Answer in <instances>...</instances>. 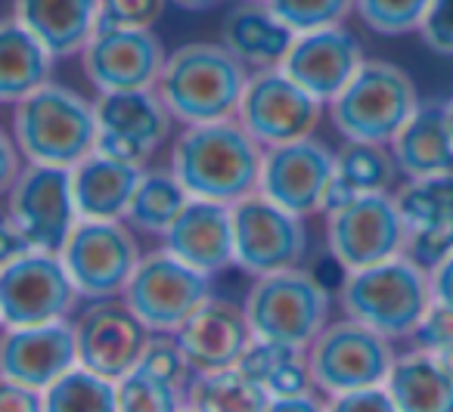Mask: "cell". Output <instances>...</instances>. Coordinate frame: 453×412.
<instances>
[{
	"mask_svg": "<svg viewBox=\"0 0 453 412\" xmlns=\"http://www.w3.org/2000/svg\"><path fill=\"white\" fill-rule=\"evenodd\" d=\"M265 149L236 118L183 127L171 146V171L189 199L230 205L258 193Z\"/></svg>",
	"mask_w": 453,
	"mask_h": 412,
	"instance_id": "6da1fadb",
	"label": "cell"
},
{
	"mask_svg": "<svg viewBox=\"0 0 453 412\" xmlns=\"http://www.w3.org/2000/svg\"><path fill=\"white\" fill-rule=\"evenodd\" d=\"M252 72L220 41H193L168 53L156 94L171 118L187 127L236 118Z\"/></svg>",
	"mask_w": 453,
	"mask_h": 412,
	"instance_id": "7a4b0ae2",
	"label": "cell"
},
{
	"mask_svg": "<svg viewBox=\"0 0 453 412\" xmlns=\"http://www.w3.org/2000/svg\"><path fill=\"white\" fill-rule=\"evenodd\" d=\"M10 134L26 164L72 171L96 149V106L78 90L50 81L16 103Z\"/></svg>",
	"mask_w": 453,
	"mask_h": 412,
	"instance_id": "3957f363",
	"label": "cell"
},
{
	"mask_svg": "<svg viewBox=\"0 0 453 412\" xmlns=\"http://www.w3.org/2000/svg\"><path fill=\"white\" fill-rule=\"evenodd\" d=\"M339 304L348 319L379 332L388 341L413 338L432 307L428 270L410 255H397L376 267L345 273Z\"/></svg>",
	"mask_w": 453,
	"mask_h": 412,
	"instance_id": "277c9868",
	"label": "cell"
},
{
	"mask_svg": "<svg viewBox=\"0 0 453 412\" xmlns=\"http://www.w3.org/2000/svg\"><path fill=\"white\" fill-rule=\"evenodd\" d=\"M416 106V84L401 65L366 59L354 81L329 103V118L345 140L388 146Z\"/></svg>",
	"mask_w": 453,
	"mask_h": 412,
	"instance_id": "5b68a950",
	"label": "cell"
},
{
	"mask_svg": "<svg viewBox=\"0 0 453 412\" xmlns=\"http://www.w3.org/2000/svg\"><path fill=\"white\" fill-rule=\"evenodd\" d=\"M329 307L333 298L326 286L302 267L261 276L242 301V310L258 341L304 350L329 325Z\"/></svg>",
	"mask_w": 453,
	"mask_h": 412,
	"instance_id": "8992f818",
	"label": "cell"
},
{
	"mask_svg": "<svg viewBox=\"0 0 453 412\" xmlns=\"http://www.w3.org/2000/svg\"><path fill=\"white\" fill-rule=\"evenodd\" d=\"M395 360L397 354L388 338L348 317L329 323L308 347L314 391H323L326 397L385 387Z\"/></svg>",
	"mask_w": 453,
	"mask_h": 412,
	"instance_id": "52a82bcc",
	"label": "cell"
},
{
	"mask_svg": "<svg viewBox=\"0 0 453 412\" xmlns=\"http://www.w3.org/2000/svg\"><path fill=\"white\" fill-rule=\"evenodd\" d=\"M140 257L143 251L125 220H78L59 248V261L84 301L121 298Z\"/></svg>",
	"mask_w": 453,
	"mask_h": 412,
	"instance_id": "ba28073f",
	"label": "cell"
},
{
	"mask_svg": "<svg viewBox=\"0 0 453 412\" xmlns=\"http://www.w3.org/2000/svg\"><path fill=\"white\" fill-rule=\"evenodd\" d=\"M326 248L345 273L407 255V230L395 205V193L335 202L326 211Z\"/></svg>",
	"mask_w": 453,
	"mask_h": 412,
	"instance_id": "9c48e42d",
	"label": "cell"
},
{
	"mask_svg": "<svg viewBox=\"0 0 453 412\" xmlns=\"http://www.w3.org/2000/svg\"><path fill=\"white\" fill-rule=\"evenodd\" d=\"M208 298H211V279L177 261L165 248L140 257L121 294L140 323L158 335H177Z\"/></svg>",
	"mask_w": 453,
	"mask_h": 412,
	"instance_id": "30bf717a",
	"label": "cell"
},
{
	"mask_svg": "<svg viewBox=\"0 0 453 412\" xmlns=\"http://www.w3.org/2000/svg\"><path fill=\"white\" fill-rule=\"evenodd\" d=\"M234 217V267L252 279L296 270L308 251L304 217L273 205L261 193L236 202Z\"/></svg>",
	"mask_w": 453,
	"mask_h": 412,
	"instance_id": "8fae6325",
	"label": "cell"
},
{
	"mask_svg": "<svg viewBox=\"0 0 453 412\" xmlns=\"http://www.w3.org/2000/svg\"><path fill=\"white\" fill-rule=\"evenodd\" d=\"M78 301L59 255L28 248L0 267V329L65 323Z\"/></svg>",
	"mask_w": 453,
	"mask_h": 412,
	"instance_id": "7c38bea8",
	"label": "cell"
},
{
	"mask_svg": "<svg viewBox=\"0 0 453 412\" xmlns=\"http://www.w3.org/2000/svg\"><path fill=\"white\" fill-rule=\"evenodd\" d=\"M320 118L323 103L298 88L283 69L252 72L236 109V121L261 149L314 137Z\"/></svg>",
	"mask_w": 453,
	"mask_h": 412,
	"instance_id": "4fadbf2b",
	"label": "cell"
},
{
	"mask_svg": "<svg viewBox=\"0 0 453 412\" xmlns=\"http://www.w3.org/2000/svg\"><path fill=\"white\" fill-rule=\"evenodd\" d=\"M7 214L32 251L59 255L65 239L78 226V208L72 195V174L63 168L26 164L7 193Z\"/></svg>",
	"mask_w": 453,
	"mask_h": 412,
	"instance_id": "5bb4252c",
	"label": "cell"
},
{
	"mask_svg": "<svg viewBox=\"0 0 453 412\" xmlns=\"http://www.w3.org/2000/svg\"><path fill=\"white\" fill-rule=\"evenodd\" d=\"M335 177V152L317 137L265 149L258 193L273 205L311 217L329 208Z\"/></svg>",
	"mask_w": 453,
	"mask_h": 412,
	"instance_id": "9a60e30c",
	"label": "cell"
},
{
	"mask_svg": "<svg viewBox=\"0 0 453 412\" xmlns=\"http://www.w3.org/2000/svg\"><path fill=\"white\" fill-rule=\"evenodd\" d=\"M96 106V152L125 164L146 168V158L171 137V112L156 90L100 94Z\"/></svg>",
	"mask_w": 453,
	"mask_h": 412,
	"instance_id": "2e32d148",
	"label": "cell"
},
{
	"mask_svg": "<svg viewBox=\"0 0 453 412\" xmlns=\"http://www.w3.org/2000/svg\"><path fill=\"white\" fill-rule=\"evenodd\" d=\"M72 325H75L78 366L109 381H121L140 366L152 335L121 298L90 301V307H84Z\"/></svg>",
	"mask_w": 453,
	"mask_h": 412,
	"instance_id": "e0dca14e",
	"label": "cell"
},
{
	"mask_svg": "<svg viewBox=\"0 0 453 412\" xmlns=\"http://www.w3.org/2000/svg\"><path fill=\"white\" fill-rule=\"evenodd\" d=\"M168 50L152 32L127 28H96L81 50L84 78L100 94H127V90H156Z\"/></svg>",
	"mask_w": 453,
	"mask_h": 412,
	"instance_id": "ac0fdd59",
	"label": "cell"
},
{
	"mask_svg": "<svg viewBox=\"0 0 453 412\" xmlns=\"http://www.w3.org/2000/svg\"><path fill=\"white\" fill-rule=\"evenodd\" d=\"M364 63L366 57L360 41L345 26H335V28H320V32L296 34V41H292L280 69L298 88L308 90L314 100L329 106L354 81V75H357Z\"/></svg>",
	"mask_w": 453,
	"mask_h": 412,
	"instance_id": "d6986e66",
	"label": "cell"
},
{
	"mask_svg": "<svg viewBox=\"0 0 453 412\" xmlns=\"http://www.w3.org/2000/svg\"><path fill=\"white\" fill-rule=\"evenodd\" d=\"M75 366V325L69 319L0 329V378L35 387V391H47L53 381H59Z\"/></svg>",
	"mask_w": 453,
	"mask_h": 412,
	"instance_id": "ffe728a7",
	"label": "cell"
},
{
	"mask_svg": "<svg viewBox=\"0 0 453 412\" xmlns=\"http://www.w3.org/2000/svg\"><path fill=\"white\" fill-rule=\"evenodd\" d=\"M395 205L407 230V255L434 267L453 251V174L419 177L397 187Z\"/></svg>",
	"mask_w": 453,
	"mask_h": 412,
	"instance_id": "44dd1931",
	"label": "cell"
},
{
	"mask_svg": "<svg viewBox=\"0 0 453 412\" xmlns=\"http://www.w3.org/2000/svg\"><path fill=\"white\" fill-rule=\"evenodd\" d=\"M183 354L193 372H220V369L240 366L246 350L252 347L255 335L246 319V310L236 301L208 298L193 317L177 332Z\"/></svg>",
	"mask_w": 453,
	"mask_h": 412,
	"instance_id": "7402d4cb",
	"label": "cell"
},
{
	"mask_svg": "<svg viewBox=\"0 0 453 412\" xmlns=\"http://www.w3.org/2000/svg\"><path fill=\"white\" fill-rule=\"evenodd\" d=\"M165 251L199 270L202 276H218L234 267V217L230 205L189 199L187 208L165 233Z\"/></svg>",
	"mask_w": 453,
	"mask_h": 412,
	"instance_id": "603a6c76",
	"label": "cell"
},
{
	"mask_svg": "<svg viewBox=\"0 0 453 412\" xmlns=\"http://www.w3.org/2000/svg\"><path fill=\"white\" fill-rule=\"evenodd\" d=\"M292 41H296V32L267 4L240 0L234 10H226L220 22V44L249 72L280 69Z\"/></svg>",
	"mask_w": 453,
	"mask_h": 412,
	"instance_id": "cb8c5ba5",
	"label": "cell"
},
{
	"mask_svg": "<svg viewBox=\"0 0 453 412\" xmlns=\"http://www.w3.org/2000/svg\"><path fill=\"white\" fill-rule=\"evenodd\" d=\"M388 149L395 156L397 174H403L407 180L453 174V137L447 127L444 103L419 100L416 112L397 131Z\"/></svg>",
	"mask_w": 453,
	"mask_h": 412,
	"instance_id": "d4e9b609",
	"label": "cell"
},
{
	"mask_svg": "<svg viewBox=\"0 0 453 412\" xmlns=\"http://www.w3.org/2000/svg\"><path fill=\"white\" fill-rule=\"evenodd\" d=\"M13 19L32 32L53 59L81 57L96 32V0H13Z\"/></svg>",
	"mask_w": 453,
	"mask_h": 412,
	"instance_id": "484cf974",
	"label": "cell"
},
{
	"mask_svg": "<svg viewBox=\"0 0 453 412\" xmlns=\"http://www.w3.org/2000/svg\"><path fill=\"white\" fill-rule=\"evenodd\" d=\"M72 195L81 220H125L143 168L109 158L103 152H90L88 158L69 171Z\"/></svg>",
	"mask_w": 453,
	"mask_h": 412,
	"instance_id": "4316f807",
	"label": "cell"
},
{
	"mask_svg": "<svg viewBox=\"0 0 453 412\" xmlns=\"http://www.w3.org/2000/svg\"><path fill=\"white\" fill-rule=\"evenodd\" d=\"M385 391L397 412H453V375L419 347L397 354Z\"/></svg>",
	"mask_w": 453,
	"mask_h": 412,
	"instance_id": "83f0119b",
	"label": "cell"
},
{
	"mask_svg": "<svg viewBox=\"0 0 453 412\" xmlns=\"http://www.w3.org/2000/svg\"><path fill=\"white\" fill-rule=\"evenodd\" d=\"M53 57L32 32L10 19H0V103L16 106L35 90L50 84Z\"/></svg>",
	"mask_w": 453,
	"mask_h": 412,
	"instance_id": "f1b7e54d",
	"label": "cell"
},
{
	"mask_svg": "<svg viewBox=\"0 0 453 412\" xmlns=\"http://www.w3.org/2000/svg\"><path fill=\"white\" fill-rule=\"evenodd\" d=\"M395 177H397V164L388 146L345 140V146L335 152V177H333V199H329V208H333L335 202L357 199V195L391 193Z\"/></svg>",
	"mask_w": 453,
	"mask_h": 412,
	"instance_id": "f546056e",
	"label": "cell"
},
{
	"mask_svg": "<svg viewBox=\"0 0 453 412\" xmlns=\"http://www.w3.org/2000/svg\"><path fill=\"white\" fill-rule=\"evenodd\" d=\"M240 369L252 381H258L261 391L271 400L314 391L308 350L304 347H289V344L258 341V338H255L252 347H249L246 356L240 360Z\"/></svg>",
	"mask_w": 453,
	"mask_h": 412,
	"instance_id": "4dcf8cb0",
	"label": "cell"
},
{
	"mask_svg": "<svg viewBox=\"0 0 453 412\" xmlns=\"http://www.w3.org/2000/svg\"><path fill=\"white\" fill-rule=\"evenodd\" d=\"M189 195L171 168H143L137 187H134L131 205H127L125 224L134 233L165 236L177 214L187 208Z\"/></svg>",
	"mask_w": 453,
	"mask_h": 412,
	"instance_id": "1f68e13d",
	"label": "cell"
},
{
	"mask_svg": "<svg viewBox=\"0 0 453 412\" xmlns=\"http://www.w3.org/2000/svg\"><path fill=\"white\" fill-rule=\"evenodd\" d=\"M183 397L189 412H265L271 403L258 381L249 378L240 366L193 375Z\"/></svg>",
	"mask_w": 453,
	"mask_h": 412,
	"instance_id": "d6a6232c",
	"label": "cell"
},
{
	"mask_svg": "<svg viewBox=\"0 0 453 412\" xmlns=\"http://www.w3.org/2000/svg\"><path fill=\"white\" fill-rule=\"evenodd\" d=\"M44 412H119L115 381L75 366L44 391Z\"/></svg>",
	"mask_w": 453,
	"mask_h": 412,
	"instance_id": "836d02e7",
	"label": "cell"
},
{
	"mask_svg": "<svg viewBox=\"0 0 453 412\" xmlns=\"http://www.w3.org/2000/svg\"><path fill=\"white\" fill-rule=\"evenodd\" d=\"M115 406L119 412H187V397L183 387L137 366L115 381Z\"/></svg>",
	"mask_w": 453,
	"mask_h": 412,
	"instance_id": "e575fe53",
	"label": "cell"
},
{
	"mask_svg": "<svg viewBox=\"0 0 453 412\" xmlns=\"http://www.w3.org/2000/svg\"><path fill=\"white\" fill-rule=\"evenodd\" d=\"M432 0H354V13L370 32L397 38L419 32Z\"/></svg>",
	"mask_w": 453,
	"mask_h": 412,
	"instance_id": "d590c367",
	"label": "cell"
},
{
	"mask_svg": "<svg viewBox=\"0 0 453 412\" xmlns=\"http://www.w3.org/2000/svg\"><path fill=\"white\" fill-rule=\"evenodd\" d=\"M267 7L296 34L345 26L354 13V0H267Z\"/></svg>",
	"mask_w": 453,
	"mask_h": 412,
	"instance_id": "8d00e7d4",
	"label": "cell"
},
{
	"mask_svg": "<svg viewBox=\"0 0 453 412\" xmlns=\"http://www.w3.org/2000/svg\"><path fill=\"white\" fill-rule=\"evenodd\" d=\"M168 0H96V28L150 32L162 19Z\"/></svg>",
	"mask_w": 453,
	"mask_h": 412,
	"instance_id": "74e56055",
	"label": "cell"
},
{
	"mask_svg": "<svg viewBox=\"0 0 453 412\" xmlns=\"http://www.w3.org/2000/svg\"><path fill=\"white\" fill-rule=\"evenodd\" d=\"M140 366L150 369V372L158 375V378L171 381V385L183 387V391H187L189 378L196 375L187 360V354H183L180 341H177V335H158V332L150 335V344H146Z\"/></svg>",
	"mask_w": 453,
	"mask_h": 412,
	"instance_id": "f35d334b",
	"label": "cell"
},
{
	"mask_svg": "<svg viewBox=\"0 0 453 412\" xmlns=\"http://www.w3.org/2000/svg\"><path fill=\"white\" fill-rule=\"evenodd\" d=\"M413 338H416V347L432 354L453 375V310L432 304Z\"/></svg>",
	"mask_w": 453,
	"mask_h": 412,
	"instance_id": "ab89813d",
	"label": "cell"
},
{
	"mask_svg": "<svg viewBox=\"0 0 453 412\" xmlns=\"http://www.w3.org/2000/svg\"><path fill=\"white\" fill-rule=\"evenodd\" d=\"M419 34L428 50L453 57V0H432Z\"/></svg>",
	"mask_w": 453,
	"mask_h": 412,
	"instance_id": "60d3db41",
	"label": "cell"
},
{
	"mask_svg": "<svg viewBox=\"0 0 453 412\" xmlns=\"http://www.w3.org/2000/svg\"><path fill=\"white\" fill-rule=\"evenodd\" d=\"M326 412H397L385 387H370V391L342 393V397L326 400Z\"/></svg>",
	"mask_w": 453,
	"mask_h": 412,
	"instance_id": "b9f144b4",
	"label": "cell"
},
{
	"mask_svg": "<svg viewBox=\"0 0 453 412\" xmlns=\"http://www.w3.org/2000/svg\"><path fill=\"white\" fill-rule=\"evenodd\" d=\"M0 412H44V391L0 378Z\"/></svg>",
	"mask_w": 453,
	"mask_h": 412,
	"instance_id": "7bdbcfd3",
	"label": "cell"
},
{
	"mask_svg": "<svg viewBox=\"0 0 453 412\" xmlns=\"http://www.w3.org/2000/svg\"><path fill=\"white\" fill-rule=\"evenodd\" d=\"M22 168H26V158H22L13 134L0 127V199H7L10 187L22 174Z\"/></svg>",
	"mask_w": 453,
	"mask_h": 412,
	"instance_id": "ee69618b",
	"label": "cell"
},
{
	"mask_svg": "<svg viewBox=\"0 0 453 412\" xmlns=\"http://www.w3.org/2000/svg\"><path fill=\"white\" fill-rule=\"evenodd\" d=\"M428 286H432V304L453 310V251L428 267Z\"/></svg>",
	"mask_w": 453,
	"mask_h": 412,
	"instance_id": "f6af8a7d",
	"label": "cell"
},
{
	"mask_svg": "<svg viewBox=\"0 0 453 412\" xmlns=\"http://www.w3.org/2000/svg\"><path fill=\"white\" fill-rule=\"evenodd\" d=\"M26 251H28V245H26V239H22V233L16 230V224L10 220L7 208H0V267L10 263L13 257L26 255Z\"/></svg>",
	"mask_w": 453,
	"mask_h": 412,
	"instance_id": "bcb514c9",
	"label": "cell"
},
{
	"mask_svg": "<svg viewBox=\"0 0 453 412\" xmlns=\"http://www.w3.org/2000/svg\"><path fill=\"white\" fill-rule=\"evenodd\" d=\"M265 412H326V400H320L314 391L296 393V397H273Z\"/></svg>",
	"mask_w": 453,
	"mask_h": 412,
	"instance_id": "7dc6e473",
	"label": "cell"
},
{
	"mask_svg": "<svg viewBox=\"0 0 453 412\" xmlns=\"http://www.w3.org/2000/svg\"><path fill=\"white\" fill-rule=\"evenodd\" d=\"M168 4H174V7L187 10V13H205V10L218 7L220 0H168Z\"/></svg>",
	"mask_w": 453,
	"mask_h": 412,
	"instance_id": "c3c4849f",
	"label": "cell"
},
{
	"mask_svg": "<svg viewBox=\"0 0 453 412\" xmlns=\"http://www.w3.org/2000/svg\"><path fill=\"white\" fill-rule=\"evenodd\" d=\"M444 115H447V127H450V137H453V96L444 100Z\"/></svg>",
	"mask_w": 453,
	"mask_h": 412,
	"instance_id": "681fc988",
	"label": "cell"
},
{
	"mask_svg": "<svg viewBox=\"0 0 453 412\" xmlns=\"http://www.w3.org/2000/svg\"><path fill=\"white\" fill-rule=\"evenodd\" d=\"M252 4H267V0H252Z\"/></svg>",
	"mask_w": 453,
	"mask_h": 412,
	"instance_id": "f907efd6",
	"label": "cell"
},
{
	"mask_svg": "<svg viewBox=\"0 0 453 412\" xmlns=\"http://www.w3.org/2000/svg\"><path fill=\"white\" fill-rule=\"evenodd\" d=\"M187 412H189V409H187Z\"/></svg>",
	"mask_w": 453,
	"mask_h": 412,
	"instance_id": "816d5d0a",
	"label": "cell"
}]
</instances>
